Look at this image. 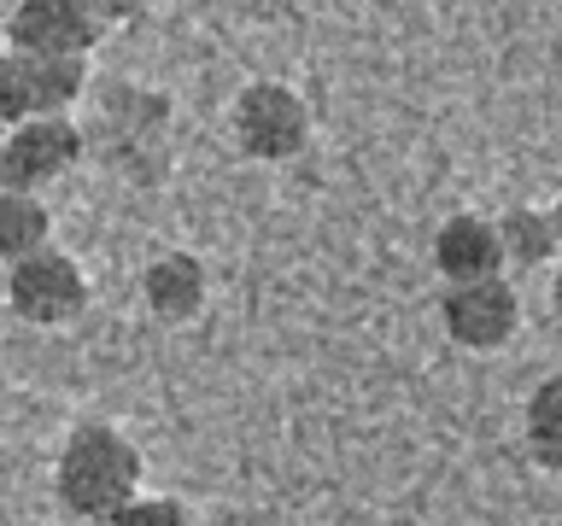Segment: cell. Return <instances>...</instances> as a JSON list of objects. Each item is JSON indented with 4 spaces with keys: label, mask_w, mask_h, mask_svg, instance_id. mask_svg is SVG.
<instances>
[{
    "label": "cell",
    "mask_w": 562,
    "mask_h": 526,
    "mask_svg": "<svg viewBox=\"0 0 562 526\" xmlns=\"http://www.w3.org/2000/svg\"><path fill=\"white\" fill-rule=\"evenodd\" d=\"M53 491L70 515L82 521H112L130 498H140V450L135 438L112 427V421H82L65 438L59 468H53Z\"/></svg>",
    "instance_id": "6da1fadb"
},
{
    "label": "cell",
    "mask_w": 562,
    "mask_h": 526,
    "mask_svg": "<svg viewBox=\"0 0 562 526\" xmlns=\"http://www.w3.org/2000/svg\"><path fill=\"white\" fill-rule=\"evenodd\" d=\"M235 140L246 158H263V164H281V158L305 152L311 140V105L293 82H246L235 94Z\"/></svg>",
    "instance_id": "7a4b0ae2"
},
{
    "label": "cell",
    "mask_w": 562,
    "mask_h": 526,
    "mask_svg": "<svg viewBox=\"0 0 562 526\" xmlns=\"http://www.w3.org/2000/svg\"><path fill=\"white\" fill-rule=\"evenodd\" d=\"M7 305L30 328H65L88 310V275L70 252L47 245V252H35V258L7 270Z\"/></svg>",
    "instance_id": "3957f363"
},
{
    "label": "cell",
    "mask_w": 562,
    "mask_h": 526,
    "mask_svg": "<svg viewBox=\"0 0 562 526\" xmlns=\"http://www.w3.org/2000/svg\"><path fill=\"white\" fill-rule=\"evenodd\" d=\"M100 30L88 0H18L7 12V42L24 59H88Z\"/></svg>",
    "instance_id": "277c9868"
},
{
    "label": "cell",
    "mask_w": 562,
    "mask_h": 526,
    "mask_svg": "<svg viewBox=\"0 0 562 526\" xmlns=\"http://www.w3.org/2000/svg\"><path fill=\"white\" fill-rule=\"evenodd\" d=\"M82 158V129L70 117H30L0 140V187L12 193H42L47 182Z\"/></svg>",
    "instance_id": "5b68a950"
},
{
    "label": "cell",
    "mask_w": 562,
    "mask_h": 526,
    "mask_svg": "<svg viewBox=\"0 0 562 526\" xmlns=\"http://www.w3.org/2000/svg\"><path fill=\"white\" fill-rule=\"evenodd\" d=\"M439 322H446V333L463 351H504L521 328V298L504 275L474 281V287H446Z\"/></svg>",
    "instance_id": "8992f818"
},
{
    "label": "cell",
    "mask_w": 562,
    "mask_h": 526,
    "mask_svg": "<svg viewBox=\"0 0 562 526\" xmlns=\"http://www.w3.org/2000/svg\"><path fill=\"white\" fill-rule=\"evenodd\" d=\"M434 270L446 275V287H474V281L504 275V240L498 222L481 210H457L434 228Z\"/></svg>",
    "instance_id": "52a82bcc"
},
{
    "label": "cell",
    "mask_w": 562,
    "mask_h": 526,
    "mask_svg": "<svg viewBox=\"0 0 562 526\" xmlns=\"http://www.w3.org/2000/svg\"><path fill=\"white\" fill-rule=\"evenodd\" d=\"M205 263L193 252H158L140 275V293H147V310L158 322H193L205 310Z\"/></svg>",
    "instance_id": "ba28073f"
},
{
    "label": "cell",
    "mask_w": 562,
    "mask_h": 526,
    "mask_svg": "<svg viewBox=\"0 0 562 526\" xmlns=\"http://www.w3.org/2000/svg\"><path fill=\"white\" fill-rule=\"evenodd\" d=\"M53 245V210L42 193H12L0 187V263H24L35 252H47Z\"/></svg>",
    "instance_id": "9c48e42d"
},
{
    "label": "cell",
    "mask_w": 562,
    "mask_h": 526,
    "mask_svg": "<svg viewBox=\"0 0 562 526\" xmlns=\"http://www.w3.org/2000/svg\"><path fill=\"white\" fill-rule=\"evenodd\" d=\"M498 240H504V263L516 270H539L562 252V235L551 222V210H533V205H516L498 217Z\"/></svg>",
    "instance_id": "30bf717a"
},
{
    "label": "cell",
    "mask_w": 562,
    "mask_h": 526,
    "mask_svg": "<svg viewBox=\"0 0 562 526\" xmlns=\"http://www.w3.org/2000/svg\"><path fill=\"white\" fill-rule=\"evenodd\" d=\"M527 445H533L544 468L562 473V368L544 375L533 386V398H527Z\"/></svg>",
    "instance_id": "8fae6325"
},
{
    "label": "cell",
    "mask_w": 562,
    "mask_h": 526,
    "mask_svg": "<svg viewBox=\"0 0 562 526\" xmlns=\"http://www.w3.org/2000/svg\"><path fill=\"white\" fill-rule=\"evenodd\" d=\"M30 70H35V112L70 117V105L88 88V59H30Z\"/></svg>",
    "instance_id": "7c38bea8"
},
{
    "label": "cell",
    "mask_w": 562,
    "mask_h": 526,
    "mask_svg": "<svg viewBox=\"0 0 562 526\" xmlns=\"http://www.w3.org/2000/svg\"><path fill=\"white\" fill-rule=\"evenodd\" d=\"M30 117H42L35 112V70L24 53H0V129H18V123H30Z\"/></svg>",
    "instance_id": "4fadbf2b"
},
{
    "label": "cell",
    "mask_w": 562,
    "mask_h": 526,
    "mask_svg": "<svg viewBox=\"0 0 562 526\" xmlns=\"http://www.w3.org/2000/svg\"><path fill=\"white\" fill-rule=\"evenodd\" d=\"M105 526H193V521H188V503H182V498H165V491H140V498H130Z\"/></svg>",
    "instance_id": "5bb4252c"
},
{
    "label": "cell",
    "mask_w": 562,
    "mask_h": 526,
    "mask_svg": "<svg viewBox=\"0 0 562 526\" xmlns=\"http://www.w3.org/2000/svg\"><path fill=\"white\" fill-rule=\"evenodd\" d=\"M551 222H557V235H562V193H557V205H551Z\"/></svg>",
    "instance_id": "9a60e30c"
},
{
    "label": "cell",
    "mask_w": 562,
    "mask_h": 526,
    "mask_svg": "<svg viewBox=\"0 0 562 526\" xmlns=\"http://www.w3.org/2000/svg\"><path fill=\"white\" fill-rule=\"evenodd\" d=\"M551 293H557V310H562V270H557V287Z\"/></svg>",
    "instance_id": "2e32d148"
},
{
    "label": "cell",
    "mask_w": 562,
    "mask_h": 526,
    "mask_svg": "<svg viewBox=\"0 0 562 526\" xmlns=\"http://www.w3.org/2000/svg\"><path fill=\"white\" fill-rule=\"evenodd\" d=\"M0 140H7V135H0Z\"/></svg>",
    "instance_id": "e0dca14e"
}]
</instances>
